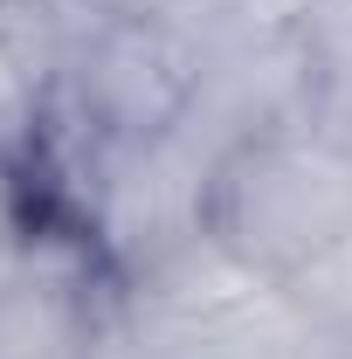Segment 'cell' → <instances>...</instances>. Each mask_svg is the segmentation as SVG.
Wrapping results in <instances>:
<instances>
[{
	"label": "cell",
	"mask_w": 352,
	"mask_h": 359,
	"mask_svg": "<svg viewBox=\"0 0 352 359\" xmlns=\"http://www.w3.org/2000/svg\"><path fill=\"white\" fill-rule=\"evenodd\" d=\"M0 7H14V0H0Z\"/></svg>",
	"instance_id": "9c48e42d"
},
{
	"label": "cell",
	"mask_w": 352,
	"mask_h": 359,
	"mask_svg": "<svg viewBox=\"0 0 352 359\" xmlns=\"http://www.w3.org/2000/svg\"><path fill=\"white\" fill-rule=\"evenodd\" d=\"M83 318L48 276H0V359H76Z\"/></svg>",
	"instance_id": "277c9868"
},
{
	"label": "cell",
	"mask_w": 352,
	"mask_h": 359,
	"mask_svg": "<svg viewBox=\"0 0 352 359\" xmlns=\"http://www.w3.org/2000/svg\"><path fill=\"white\" fill-rule=\"evenodd\" d=\"M311 7H318V0H311Z\"/></svg>",
	"instance_id": "30bf717a"
},
{
	"label": "cell",
	"mask_w": 352,
	"mask_h": 359,
	"mask_svg": "<svg viewBox=\"0 0 352 359\" xmlns=\"http://www.w3.org/2000/svg\"><path fill=\"white\" fill-rule=\"evenodd\" d=\"M215 159L187 132L132 138L97 152L90 187V235L125 276H159L187 249L208 242V201H215Z\"/></svg>",
	"instance_id": "7a4b0ae2"
},
{
	"label": "cell",
	"mask_w": 352,
	"mask_h": 359,
	"mask_svg": "<svg viewBox=\"0 0 352 359\" xmlns=\"http://www.w3.org/2000/svg\"><path fill=\"white\" fill-rule=\"evenodd\" d=\"M208 42L166 21V14H97L83 48L69 55L62 83L76 118L97 125V145H132V138L173 132L201 90Z\"/></svg>",
	"instance_id": "3957f363"
},
{
	"label": "cell",
	"mask_w": 352,
	"mask_h": 359,
	"mask_svg": "<svg viewBox=\"0 0 352 359\" xmlns=\"http://www.w3.org/2000/svg\"><path fill=\"white\" fill-rule=\"evenodd\" d=\"M304 28L325 62H352V0H318L304 14Z\"/></svg>",
	"instance_id": "8992f818"
},
{
	"label": "cell",
	"mask_w": 352,
	"mask_h": 359,
	"mask_svg": "<svg viewBox=\"0 0 352 359\" xmlns=\"http://www.w3.org/2000/svg\"><path fill=\"white\" fill-rule=\"evenodd\" d=\"M28 69H21V48H14V35H7V14H0V118H21L28 111Z\"/></svg>",
	"instance_id": "52a82bcc"
},
{
	"label": "cell",
	"mask_w": 352,
	"mask_h": 359,
	"mask_svg": "<svg viewBox=\"0 0 352 359\" xmlns=\"http://www.w3.org/2000/svg\"><path fill=\"white\" fill-rule=\"evenodd\" d=\"M7 125H14V118H0V138H7Z\"/></svg>",
	"instance_id": "ba28073f"
},
{
	"label": "cell",
	"mask_w": 352,
	"mask_h": 359,
	"mask_svg": "<svg viewBox=\"0 0 352 359\" xmlns=\"http://www.w3.org/2000/svg\"><path fill=\"white\" fill-rule=\"evenodd\" d=\"M339 235H352V152L311 125H283L269 138H249L221 159L215 201H208V242L221 256L290 283L311 269Z\"/></svg>",
	"instance_id": "6da1fadb"
},
{
	"label": "cell",
	"mask_w": 352,
	"mask_h": 359,
	"mask_svg": "<svg viewBox=\"0 0 352 359\" xmlns=\"http://www.w3.org/2000/svg\"><path fill=\"white\" fill-rule=\"evenodd\" d=\"M283 297L311 318V325H332V332H352V235H339L311 269H297L283 283Z\"/></svg>",
	"instance_id": "5b68a950"
}]
</instances>
